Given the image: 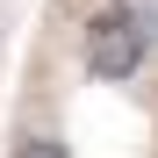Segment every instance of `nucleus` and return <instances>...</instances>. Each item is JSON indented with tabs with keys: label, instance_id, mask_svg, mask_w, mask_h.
<instances>
[{
	"label": "nucleus",
	"instance_id": "1",
	"mask_svg": "<svg viewBox=\"0 0 158 158\" xmlns=\"http://www.w3.org/2000/svg\"><path fill=\"white\" fill-rule=\"evenodd\" d=\"M158 43V0H108L86 36H79V50H86V72L108 79V86H122V79H137L144 58Z\"/></svg>",
	"mask_w": 158,
	"mask_h": 158
},
{
	"label": "nucleus",
	"instance_id": "2",
	"mask_svg": "<svg viewBox=\"0 0 158 158\" xmlns=\"http://www.w3.org/2000/svg\"><path fill=\"white\" fill-rule=\"evenodd\" d=\"M15 158H72V144H65V137H50V129H29V137L15 144Z\"/></svg>",
	"mask_w": 158,
	"mask_h": 158
}]
</instances>
